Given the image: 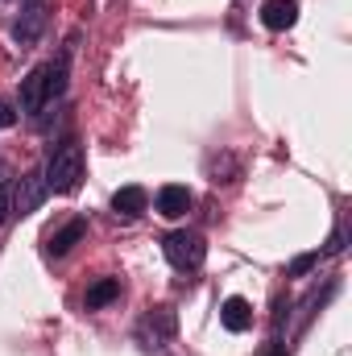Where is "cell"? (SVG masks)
<instances>
[{
	"mask_svg": "<svg viewBox=\"0 0 352 356\" xmlns=\"http://www.w3.org/2000/svg\"><path fill=\"white\" fill-rule=\"evenodd\" d=\"M63 88H67V58L46 63V67H33V71L21 79V108H25V112H38V108H46L54 95H63Z\"/></svg>",
	"mask_w": 352,
	"mask_h": 356,
	"instance_id": "obj_1",
	"label": "cell"
},
{
	"mask_svg": "<svg viewBox=\"0 0 352 356\" xmlns=\"http://www.w3.org/2000/svg\"><path fill=\"white\" fill-rule=\"evenodd\" d=\"M79 178H83V149H79V141H63V145H54L50 166H46V191H54V195H71V191L79 186Z\"/></svg>",
	"mask_w": 352,
	"mask_h": 356,
	"instance_id": "obj_2",
	"label": "cell"
},
{
	"mask_svg": "<svg viewBox=\"0 0 352 356\" xmlns=\"http://www.w3.org/2000/svg\"><path fill=\"white\" fill-rule=\"evenodd\" d=\"M162 249H166V261L175 269H199L203 257H207V245H203L199 232H170L162 241Z\"/></svg>",
	"mask_w": 352,
	"mask_h": 356,
	"instance_id": "obj_3",
	"label": "cell"
},
{
	"mask_svg": "<svg viewBox=\"0 0 352 356\" xmlns=\"http://www.w3.org/2000/svg\"><path fill=\"white\" fill-rule=\"evenodd\" d=\"M42 25H46V8H42V0H29L25 13H21L17 25H13V38H17L21 46H33V42L42 38Z\"/></svg>",
	"mask_w": 352,
	"mask_h": 356,
	"instance_id": "obj_4",
	"label": "cell"
},
{
	"mask_svg": "<svg viewBox=\"0 0 352 356\" xmlns=\"http://www.w3.org/2000/svg\"><path fill=\"white\" fill-rule=\"evenodd\" d=\"M298 21V0H265L262 4V25L265 29H290Z\"/></svg>",
	"mask_w": 352,
	"mask_h": 356,
	"instance_id": "obj_5",
	"label": "cell"
},
{
	"mask_svg": "<svg viewBox=\"0 0 352 356\" xmlns=\"http://www.w3.org/2000/svg\"><path fill=\"white\" fill-rule=\"evenodd\" d=\"M145 203H150V195H145L141 186H120V191L112 195V211L125 216V220H137V216L145 211Z\"/></svg>",
	"mask_w": 352,
	"mask_h": 356,
	"instance_id": "obj_6",
	"label": "cell"
},
{
	"mask_svg": "<svg viewBox=\"0 0 352 356\" xmlns=\"http://www.w3.org/2000/svg\"><path fill=\"white\" fill-rule=\"evenodd\" d=\"M220 323L228 327V332H249V323H253V307L245 302V298H224V307H220Z\"/></svg>",
	"mask_w": 352,
	"mask_h": 356,
	"instance_id": "obj_7",
	"label": "cell"
},
{
	"mask_svg": "<svg viewBox=\"0 0 352 356\" xmlns=\"http://www.w3.org/2000/svg\"><path fill=\"white\" fill-rule=\"evenodd\" d=\"M186 211H191V191H186V186H162V191H158V216L178 220V216H186Z\"/></svg>",
	"mask_w": 352,
	"mask_h": 356,
	"instance_id": "obj_8",
	"label": "cell"
},
{
	"mask_svg": "<svg viewBox=\"0 0 352 356\" xmlns=\"http://www.w3.org/2000/svg\"><path fill=\"white\" fill-rule=\"evenodd\" d=\"M83 232H88V224H83V220H71L67 228H58V232L50 236V253H54V257H67V253L83 241Z\"/></svg>",
	"mask_w": 352,
	"mask_h": 356,
	"instance_id": "obj_9",
	"label": "cell"
},
{
	"mask_svg": "<svg viewBox=\"0 0 352 356\" xmlns=\"http://www.w3.org/2000/svg\"><path fill=\"white\" fill-rule=\"evenodd\" d=\"M116 298H120V277H99V282L88 286V311H99Z\"/></svg>",
	"mask_w": 352,
	"mask_h": 356,
	"instance_id": "obj_10",
	"label": "cell"
},
{
	"mask_svg": "<svg viewBox=\"0 0 352 356\" xmlns=\"http://www.w3.org/2000/svg\"><path fill=\"white\" fill-rule=\"evenodd\" d=\"M42 195H46V178H38V175L21 178V216L33 211V207L42 203Z\"/></svg>",
	"mask_w": 352,
	"mask_h": 356,
	"instance_id": "obj_11",
	"label": "cell"
},
{
	"mask_svg": "<svg viewBox=\"0 0 352 356\" xmlns=\"http://www.w3.org/2000/svg\"><path fill=\"white\" fill-rule=\"evenodd\" d=\"M315 266H319V253H303V257H294V261H290L286 273H290V277H303V273H311Z\"/></svg>",
	"mask_w": 352,
	"mask_h": 356,
	"instance_id": "obj_12",
	"label": "cell"
},
{
	"mask_svg": "<svg viewBox=\"0 0 352 356\" xmlns=\"http://www.w3.org/2000/svg\"><path fill=\"white\" fill-rule=\"evenodd\" d=\"M8 211H13V191H8V186L0 182V224L8 220Z\"/></svg>",
	"mask_w": 352,
	"mask_h": 356,
	"instance_id": "obj_13",
	"label": "cell"
},
{
	"mask_svg": "<svg viewBox=\"0 0 352 356\" xmlns=\"http://www.w3.org/2000/svg\"><path fill=\"white\" fill-rule=\"evenodd\" d=\"M13 124H17V112L8 104H0V129H13Z\"/></svg>",
	"mask_w": 352,
	"mask_h": 356,
	"instance_id": "obj_14",
	"label": "cell"
},
{
	"mask_svg": "<svg viewBox=\"0 0 352 356\" xmlns=\"http://www.w3.org/2000/svg\"><path fill=\"white\" fill-rule=\"evenodd\" d=\"M265 356H286V344H282V340H273V348H269Z\"/></svg>",
	"mask_w": 352,
	"mask_h": 356,
	"instance_id": "obj_15",
	"label": "cell"
}]
</instances>
